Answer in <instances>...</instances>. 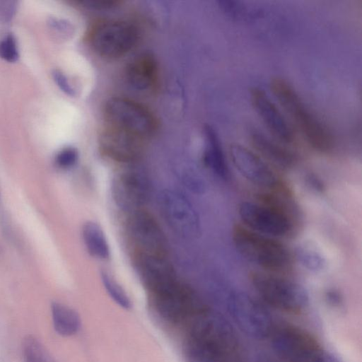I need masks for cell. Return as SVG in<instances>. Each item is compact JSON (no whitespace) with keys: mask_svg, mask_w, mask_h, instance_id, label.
Wrapping results in <instances>:
<instances>
[{"mask_svg":"<svg viewBox=\"0 0 362 362\" xmlns=\"http://www.w3.org/2000/svg\"><path fill=\"white\" fill-rule=\"evenodd\" d=\"M204 134L206 141L204 161L217 175L226 178L228 173V168L218 137L209 126H206Z\"/></svg>","mask_w":362,"mask_h":362,"instance_id":"obj_21","label":"cell"},{"mask_svg":"<svg viewBox=\"0 0 362 362\" xmlns=\"http://www.w3.org/2000/svg\"><path fill=\"white\" fill-rule=\"evenodd\" d=\"M303 261L305 264H308L310 267L317 268L320 263V259H317L316 255H311V252L303 254Z\"/></svg>","mask_w":362,"mask_h":362,"instance_id":"obj_30","label":"cell"},{"mask_svg":"<svg viewBox=\"0 0 362 362\" xmlns=\"http://www.w3.org/2000/svg\"><path fill=\"white\" fill-rule=\"evenodd\" d=\"M148 175L141 169L128 168L112 179L111 191L116 204L122 210L134 212L142 209L150 196Z\"/></svg>","mask_w":362,"mask_h":362,"instance_id":"obj_13","label":"cell"},{"mask_svg":"<svg viewBox=\"0 0 362 362\" xmlns=\"http://www.w3.org/2000/svg\"><path fill=\"white\" fill-rule=\"evenodd\" d=\"M78 158V153L76 148L67 147L60 151L55 158L58 167L67 169L74 166Z\"/></svg>","mask_w":362,"mask_h":362,"instance_id":"obj_26","label":"cell"},{"mask_svg":"<svg viewBox=\"0 0 362 362\" xmlns=\"http://www.w3.org/2000/svg\"><path fill=\"white\" fill-rule=\"evenodd\" d=\"M228 309L233 321L246 334L256 339L270 337L275 326L259 301L245 293H234L228 298Z\"/></svg>","mask_w":362,"mask_h":362,"instance_id":"obj_10","label":"cell"},{"mask_svg":"<svg viewBox=\"0 0 362 362\" xmlns=\"http://www.w3.org/2000/svg\"><path fill=\"white\" fill-rule=\"evenodd\" d=\"M82 238L88 253L97 259H107L110 247L103 230L94 221L86 222L82 228Z\"/></svg>","mask_w":362,"mask_h":362,"instance_id":"obj_20","label":"cell"},{"mask_svg":"<svg viewBox=\"0 0 362 362\" xmlns=\"http://www.w3.org/2000/svg\"><path fill=\"white\" fill-rule=\"evenodd\" d=\"M134 264L141 281L152 293L177 281L174 268L166 256L135 255Z\"/></svg>","mask_w":362,"mask_h":362,"instance_id":"obj_16","label":"cell"},{"mask_svg":"<svg viewBox=\"0 0 362 362\" xmlns=\"http://www.w3.org/2000/svg\"><path fill=\"white\" fill-rule=\"evenodd\" d=\"M250 278L262 299L276 309L298 313L308 305V296L305 290L281 274L254 271Z\"/></svg>","mask_w":362,"mask_h":362,"instance_id":"obj_6","label":"cell"},{"mask_svg":"<svg viewBox=\"0 0 362 362\" xmlns=\"http://www.w3.org/2000/svg\"><path fill=\"white\" fill-rule=\"evenodd\" d=\"M232 238L238 251L265 272L281 274L290 270L293 256L288 248L274 238L236 224Z\"/></svg>","mask_w":362,"mask_h":362,"instance_id":"obj_4","label":"cell"},{"mask_svg":"<svg viewBox=\"0 0 362 362\" xmlns=\"http://www.w3.org/2000/svg\"><path fill=\"white\" fill-rule=\"evenodd\" d=\"M51 309L54 327L59 334L69 337L77 332L80 318L74 310L57 302L52 303Z\"/></svg>","mask_w":362,"mask_h":362,"instance_id":"obj_22","label":"cell"},{"mask_svg":"<svg viewBox=\"0 0 362 362\" xmlns=\"http://www.w3.org/2000/svg\"><path fill=\"white\" fill-rule=\"evenodd\" d=\"M219 5L221 9L232 18H240L245 13V7L240 1H220Z\"/></svg>","mask_w":362,"mask_h":362,"instance_id":"obj_27","label":"cell"},{"mask_svg":"<svg viewBox=\"0 0 362 362\" xmlns=\"http://www.w3.org/2000/svg\"><path fill=\"white\" fill-rule=\"evenodd\" d=\"M153 295L158 311L171 320H177L185 314L204 310L193 290L178 281Z\"/></svg>","mask_w":362,"mask_h":362,"instance_id":"obj_14","label":"cell"},{"mask_svg":"<svg viewBox=\"0 0 362 362\" xmlns=\"http://www.w3.org/2000/svg\"><path fill=\"white\" fill-rule=\"evenodd\" d=\"M229 158L237 171L249 182L263 192H276L288 188L284 180L258 154L247 148L232 144Z\"/></svg>","mask_w":362,"mask_h":362,"instance_id":"obj_9","label":"cell"},{"mask_svg":"<svg viewBox=\"0 0 362 362\" xmlns=\"http://www.w3.org/2000/svg\"><path fill=\"white\" fill-rule=\"evenodd\" d=\"M144 139L132 134L107 126L100 134L99 146L108 158L123 163L137 160L144 151Z\"/></svg>","mask_w":362,"mask_h":362,"instance_id":"obj_15","label":"cell"},{"mask_svg":"<svg viewBox=\"0 0 362 362\" xmlns=\"http://www.w3.org/2000/svg\"><path fill=\"white\" fill-rule=\"evenodd\" d=\"M251 141L262 157L274 165L281 169H288L294 165L296 158L293 153L264 134L253 131Z\"/></svg>","mask_w":362,"mask_h":362,"instance_id":"obj_19","label":"cell"},{"mask_svg":"<svg viewBox=\"0 0 362 362\" xmlns=\"http://www.w3.org/2000/svg\"><path fill=\"white\" fill-rule=\"evenodd\" d=\"M25 362H56L47 349L33 336H27L23 341Z\"/></svg>","mask_w":362,"mask_h":362,"instance_id":"obj_23","label":"cell"},{"mask_svg":"<svg viewBox=\"0 0 362 362\" xmlns=\"http://www.w3.org/2000/svg\"><path fill=\"white\" fill-rule=\"evenodd\" d=\"M270 337L273 348L285 362H339L312 335L298 327H274Z\"/></svg>","mask_w":362,"mask_h":362,"instance_id":"obj_5","label":"cell"},{"mask_svg":"<svg viewBox=\"0 0 362 362\" xmlns=\"http://www.w3.org/2000/svg\"><path fill=\"white\" fill-rule=\"evenodd\" d=\"M0 57L11 63L18 61L19 52L16 38L13 35L8 34L0 41Z\"/></svg>","mask_w":362,"mask_h":362,"instance_id":"obj_25","label":"cell"},{"mask_svg":"<svg viewBox=\"0 0 362 362\" xmlns=\"http://www.w3.org/2000/svg\"><path fill=\"white\" fill-rule=\"evenodd\" d=\"M238 215L243 226L272 238L293 235L300 218L291 190L262 192L257 201L243 202Z\"/></svg>","mask_w":362,"mask_h":362,"instance_id":"obj_1","label":"cell"},{"mask_svg":"<svg viewBox=\"0 0 362 362\" xmlns=\"http://www.w3.org/2000/svg\"><path fill=\"white\" fill-rule=\"evenodd\" d=\"M17 8L18 2L16 1H0V21L6 23L10 22L16 15Z\"/></svg>","mask_w":362,"mask_h":362,"instance_id":"obj_28","label":"cell"},{"mask_svg":"<svg viewBox=\"0 0 362 362\" xmlns=\"http://www.w3.org/2000/svg\"><path fill=\"white\" fill-rule=\"evenodd\" d=\"M271 89L307 143L319 152L329 151L334 144L332 134L306 106L293 87L285 79L276 77L271 81Z\"/></svg>","mask_w":362,"mask_h":362,"instance_id":"obj_3","label":"cell"},{"mask_svg":"<svg viewBox=\"0 0 362 362\" xmlns=\"http://www.w3.org/2000/svg\"><path fill=\"white\" fill-rule=\"evenodd\" d=\"M100 277L105 290L113 300L125 309L129 308L131 302L128 296L113 276L106 271H102Z\"/></svg>","mask_w":362,"mask_h":362,"instance_id":"obj_24","label":"cell"},{"mask_svg":"<svg viewBox=\"0 0 362 362\" xmlns=\"http://www.w3.org/2000/svg\"><path fill=\"white\" fill-rule=\"evenodd\" d=\"M127 79L129 83L142 92H152L158 85V66L150 54H143L127 66Z\"/></svg>","mask_w":362,"mask_h":362,"instance_id":"obj_18","label":"cell"},{"mask_svg":"<svg viewBox=\"0 0 362 362\" xmlns=\"http://www.w3.org/2000/svg\"><path fill=\"white\" fill-rule=\"evenodd\" d=\"M139 38L134 25L122 21H105L90 30L89 42L93 49L105 58L119 57L133 49Z\"/></svg>","mask_w":362,"mask_h":362,"instance_id":"obj_8","label":"cell"},{"mask_svg":"<svg viewBox=\"0 0 362 362\" xmlns=\"http://www.w3.org/2000/svg\"><path fill=\"white\" fill-rule=\"evenodd\" d=\"M52 77L55 83L62 91L70 95L74 94V90L63 73L58 70H54L52 72Z\"/></svg>","mask_w":362,"mask_h":362,"instance_id":"obj_29","label":"cell"},{"mask_svg":"<svg viewBox=\"0 0 362 362\" xmlns=\"http://www.w3.org/2000/svg\"><path fill=\"white\" fill-rule=\"evenodd\" d=\"M159 204L164 220L177 235L193 239L199 235L198 214L184 194L175 189H165L160 195Z\"/></svg>","mask_w":362,"mask_h":362,"instance_id":"obj_11","label":"cell"},{"mask_svg":"<svg viewBox=\"0 0 362 362\" xmlns=\"http://www.w3.org/2000/svg\"><path fill=\"white\" fill-rule=\"evenodd\" d=\"M127 231L135 255L166 256L167 240L152 214L142 209L130 213Z\"/></svg>","mask_w":362,"mask_h":362,"instance_id":"obj_12","label":"cell"},{"mask_svg":"<svg viewBox=\"0 0 362 362\" xmlns=\"http://www.w3.org/2000/svg\"><path fill=\"white\" fill-rule=\"evenodd\" d=\"M194 328L189 344L192 362H235L238 356L236 335L223 318L207 313Z\"/></svg>","mask_w":362,"mask_h":362,"instance_id":"obj_2","label":"cell"},{"mask_svg":"<svg viewBox=\"0 0 362 362\" xmlns=\"http://www.w3.org/2000/svg\"><path fill=\"white\" fill-rule=\"evenodd\" d=\"M104 116L108 126L144 140L152 136L158 129L157 120L150 110L126 98H110L104 107Z\"/></svg>","mask_w":362,"mask_h":362,"instance_id":"obj_7","label":"cell"},{"mask_svg":"<svg viewBox=\"0 0 362 362\" xmlns=\"http://www.w3.org/2000/svg\"><path fill=\"white\" fill-rule=\"evenodd\" d=\"M250 99L257 115L271 134L283 143L294 139L292 127L276 104L262 88L254 87L250 90Z\"/></svg>","mask_w":362,"mask_h":362,"instance_id":"obj_17","label":"cell"}]
</instances>
